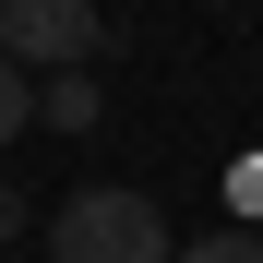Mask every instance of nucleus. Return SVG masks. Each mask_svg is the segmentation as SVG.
Segmentation results:
<instances>
[{"label": "nucleus", "mask_w": 263, "mask_h": 263, "mask_svg": "<svg viewBox=\"0 0 263 263\" xmlns=\"http://www.w3.org/2000/svg\"><path fill=\"white\" fill-rule=\"evenodd\" d=\"M228 228H263V156H239V180H228Z\"/></svg>", "instance_id": "6"}, {"label": "nucleus", "mask_w": 263, "mask_h": 263, "mask_svg": "<svg viewBox=\"0 0 263 263\" xmlns=\"http://www.w3.org/2000/svg\"><path fill=\"white\" fill-rule=\"evenodd\" d=\"M48 263H180V239H167V215L144 192L96 180V192H72L48 215Z\"/></svg>", "instance_id": "1"}, {"label": "nucleus", "mask_w": 263, "mask_h": 263, "mask_svg": "<svg viewBox=\"0 0 263 263\" xmlns=\"http://www.w3.org/2000/svg\"><path fill=\"white\" fill-rule=\"evenodd\" d=\"M108 48V12H96V0H12V12H0V60H36V72H84V60H96Z\"/></svg>", "instance_id": "2"}, {"label": "nucleus", "mask_w": 263, "mask_h": 263, "mask_svg": "<svg viewBox=\"0 0 263 263\" xmlns=\"http://www.w3.org/2000/svg\"><path fill=\"white\" fill-rule=\"evenodd\" d=\"M24 132H36V72L0 60V144H24Z\"/></svg>", "instance_id": "5"}, {"label": "nucleus", "mask_w": 263, "mask_h": 263, "mask_svg": "<svg viewBox=\"0 0 263 263\" xmlns=\"http://www.w3.org/2000/svg\"><path fill=\"white\" fill-rule=\"evenodd\" d=\"M96 108H108V96H96V72H60L48 96H36V120H48V132H96Z\"/></svg>", "instance_id": "3"}, {"label": "nucleus", "mask_w": 263, "mask_h": 263, "mask_svg": "<svg viewBox=\"0 0 263 263\" xmlns=\"http://www.w3.org/2000/svg\"><path fill=\"white\" fill-rule=\"evenodd\" d=\"M180 263H263V228H203L180 239Z\"/></svg>", "instance_id": "4"}, {"label": "nucleus", "mask_w": 263, "mask_h": 263, "mask_svg": "<svg viewBox=\"0 0 263 263\" xmlns=\"http://www.w3.org/2000/svg\"><path fill=\"white\" fill-rule=\"evenodd\" d=\"M36 228V215H24V192H0V239H24Z\"/></svg>", "instance_id": "7"}]
</instances>
